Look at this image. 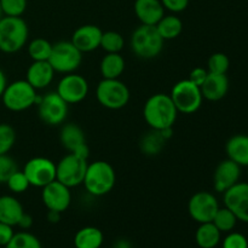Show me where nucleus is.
<instances>
[{
    "label": "nucleus",
    "mask_w": 248,
    "mask_h": 248,
    "mask_svg": "<svg viewBox=\"0 0 248 248\" xmlns=\"http://www.w3.org/2000/svg\"><path fill=\"white\" fill-rule=\"evenodd\" d=\"M7 84H9V82H7L6 75H5V73L0 69V98H1V94Z\"/></svg>",
    "instance_id": "44"
},
{
    "label": "nucleus",
    "mask_w": 248,
    "mask_h": 248,
    "mask_svg": "<svg viewBox=\"0 0 248 248\" xmlns=\"http://www.w3.org/2000/svg\"><path fill=\"white\" fill-rule=\"evenodd\" d=\"M164 40L177 39L183 31V22L176 15H165L155 26Z\"/></svg>",
    "instance_id": "27"
},
{
    "label": "nucleus",
    "mask_w": 248,
    "mask_h": 248,
    "mask_svg": "<svg viewBox=\"0 0 248 248\" xmlns=\"http://www.w3.org/2000/svg\"><path fill=\"white\" fill-rule=\"evenodd\" d=\"M116 183V173L109 162L97 160L87 165L82 184L92 196H104L110 193Z\"/></svg>",
    "instance_id": "2"
},
{
    "label": "nucleus",
    "mask_w": 248,
    "mask_h": 248,
    "mask_svg": "<svg viewBox=\"0 0 248 248\" xmlns=\"http://www.w3.org/2000/svg\"><path fill=\"white\" fill-rule=\"evenodd\" d=\"M4 16L21 17L27 9V0H0Z\"/></svg>",
    "instance_id": "36"
},
{
    "label": "nucleus",
    "mask_w": 248,
    "mask_h": 248,
    "mask_svg": "<svg viewBox=\"0 0 248 248\" xmlns=\"http://www.w3.org/2000/svg\"><path fill=\"white\" fill-rule=\"evenodd\" d=\"M89 90V82L82 75L69 73L58 81L56 92L68 104H77L86 98Z\"/></svg>",
    "instance_id": "13"
},
{
    "label": "nucleus",
    "mask_w": 248,
    "mask_h": 248,
    "mask_svg": "<svg viewBox=\"0 0 248 248\" xmlns=\"http://www.w3.org/2000/svg\"><path fill=\"white\" fill-rule=\"evenodd\" d=\"M52 45L53 44L44 38L33 39L27 46L29 57L33 61H48L52 51Z\"/></svg>",
    "instance_id": "29"
},
{
    "label": "nucleus",
    "mask_w": 248,
    "mask_h": 248,
    "mask_svg": "<svg viewBox=\"0 0 248 248\" xmlns=\"http://www.w3.org/2000/svg\"><path fill=\"white\" fill-rule=\"evenodd\" d=\"M125 67L126 62L120 53H106L99 63V72L103 79H119Z\"/></svg>",
    "instance_id": "24"
},
{
    "label": "nucleus",
    "mask_w": 248,
    "mask_h": 248,
    "mask_svg": "<svg viewBox=\"0 0 248 248\" xmlns=\"http://www.w3.org/2000/svg\"><path fill=\"white\" fill-rule=\"evenodd\" d=\"M31 225H33V217H31V215H28V213L24 212L23 216L21 217V219H19L17 227H19L23 230H28L29 228H31Z\"/></svg>",
    "instance_id": "42"
},
{
    "label": "nucleus",
    "mask_w": 248,
    "mask_h": 248,
    "mask_svg": "<svg viewBox=\"0 0 248 248\" xmlns=\"http://www.w3.org/2000/svg\"><path fill=\"white\" fill-rule=\"evenodd\" d=\"M248 167V166H247ZM247 176H248V170H247Z\"/></svg>",
    "instance_id": "46"
},
{
    "label": "nucleus",
    "mask_w": 248,
    "mask_h": 248,
    "mask_svg": "<svg viewBox=\"0 0 248 248\" xmlns=\"http://www.w3.org/2000/svg\"><path fill=\"white\" fill-rule=\"evenodd\" d=\"M28 24L22 17L4 16L0 19V51L16 53L27 45Z\"/></svg>",
    "instance_id": "3"
},
{
    "label": "nucleus",
    "mask_w": 248,
    "mask_h": 248,
    "mask_svg": "<svg viewBox=\"0 0 248 248\" xmlns=\"http://www.w3.org/2000/svg\"><path fill=\"white\" fill-rule=\"evenodd\" d=\"M55 73L48 61H33L27 69L26 80L38 91L46 89L52 82Z\"/></svg>",
    "instance_id": "19"
},
{
    "label": "nucleus",
    "mask_w": 248,
    "mask_h": 248,
    "mask_svg": "<svg viewBox=\"0 0 248 248\" xmlns=\"http://www.w3.org/2000/svg\"><path fill=\"white\" fill-rule=\"evenodd\" d=\"M24 210L18 199L12 195L0 196V222L16 227Z\"/></svg>",
    "instance_id": "22"
},
{
    "label": "nucleus",
    "mask_w": 248,
    "mask_h": 248,
    "mask_svg": "<svg viewBox=\"0 0 248 248\" xmlns=\"http://www.w3.org/2000/svg\"><path fill=\"white\" fill-rule=\"evenodd\" d=\"M240 177H241V166L230 159L223 160L215 170L213 188L217 193H225L228 189L239 183Z\"/></svg>",
    "instance_id": "17"
},
{
    "label": "nucleus",
    "mask_w": 248,
    "mask_h": 248,
    "mask_svg": "<svg viewBox=\"0 0 248 248\" xmlns=\"http://www.w3.org/2000/svg\"><path fill=\"white\" fill-rule=\"evenodd\" d=\"M5 184L10 189V191L14 194H23L31 186L26 174L23 173V171H18V170L10 176V178L7 179Z\"/></svg>",
    "instance_id": "35"
},
{
    "label": "nucleus",
    "mask_w": 248,
    "mask_h": 248,
    "mask_svg": "<svg viewBox=\"0 0 248 248\" xmlns=\"http://www.w3.org/2000/svg\"><path fill=\"white\" fill-rule=\"evenodd\" d=\"M61 144L69 153L78 155L82 159H89L90 149L86 143L85 132L79 125L74 123L65 124L62 126L60 133Z\"/></svg>",
    "instance_id": "15"
},
{
    "label": "nucleus",
    "mask_w": 248,
    "mask_h": 248,
    "mask_svg": "<svg viewBox=\"0 0 248 248\" xmlns=\"http://www.w3.org/2000/svg\"><path fill=\"white\" fill-rule=\"evenodd\" d=\"M133 10L140 24L145 26H156L165 16V9L160 0H136Z\"/></svg>",
    "instance_id": "20"
},
{
    "label": "nucleus",
    "mask_w": 248,
    "mask_h": 248,
    "mask_svg": "<svg viewBox=\"0 0 248 248\" xmlns=\"http://www.w3.org/2000/svg\"><path fill=\"white\" fill-rule=\"evenodd\" d=\"M219 208L217 198L210 191H198L188 201V213L196 223L212 222Z\"/></svg>",
    "instance_id": "12"
},
{
    "label": "nucleus",
    "mask_w": 248,
    "mask_h": 248,
    "mask_svg": "<svg viewBox=\"0 0 248 248\" xmlns=\"http://www.w3.org/2000/svg\"><path fill=\"white\" fill-rule=\"evenodd\" d=\"M172 101L178 113L194 114L201 108L203 102L201 89L189 79L176 82L171 90Z\"/></svg>",
    "instance_id": "8"
},
{
    "label": "nucleus",
    "mask_w": 248,
    "mask_h": 248,
    "mask_svg": "<svg viewBox=\"0 0 248 248\" xmlns=\"http://www.w3.org/2000/svg\"><path fill=\"white\" fill-rule=\"evenodd\" d=\"M16 142V131L9 124H0V155L7 154Z\"/></svg>",
    "instance_id": "34"
},
{
    "label": "nucleus",
    "mask_w": 248,
    "mask_h": 248,
    "mask_svg": "<svg viewBox=\"0 0 248 248\" xmlns=\"http://www.w3.org/2000/svg\"><path fill=\"white\" fill-rule=\"evenodd\" d=\"M223 248H248V240L241 232H232L225 236L223 240Z\"/></svg>",
    "instance_id": "38"
},
{
    "label": "nucleus",
    "mask_w": 248,
    "mask_h": 248,
    "mask_svg": "<svg viewBox=\"0 0 248 248\" xmlns=\"http://www.w3.org/2000/svg\"><path fill=\"white\" fill-rule=\"evenodd\" d=\"M165 40L160 36L155 26L140 24L133 31L130 39L132 52L142 60H153L161 53Z\"/></svg>",
    "instance_id": "4"
},
{
    "label": "nucleus",
    "mask_w": 248,
    "mask_h": 248,
    "mask_svg": "<svg viewBox=\"0 0 248 248\" xmlns=\"http://www.w3.org/2000/svg\"><path fill=\"white\" fill-rule=\"evenodd\" d=\"M208 75V70L205 69L202 67H196L189 73V78L188 79L190 80L191 82H194L195 85H198L199 87L202 86V84L205 82L206 78Z\"/></svg>",
    "instance_id": "40"
},
{
    "label": "nucleus",
    "mask_w": 248,
    "mask_h": 248,
    "mask_svg": "<svg viewBox=\"0 0 248 248\" xmlns=\"http://www.w3.org/2000/svg\"><path fill=\"white\" fill-rule=\"evenodd\" d=\"M222 239V232L212 222L201 223L195 232V242L200 248H216Z\"/></svg>",
    "instance_id": "25"
},
{
    "label": "nucleus",
    "mask_w": 248,
    "mask_h": 248,
    "mask_svg": "<svg viewBox=\"0 0 248 248\" xmlns=\"http://www.w3.org/2000/svg\"><path fill=\"white\" fill-rule=\"evenodd\" d=\"M103 31L94 24H84L77 28L73 33L72 41L82 53L92 52L101 46Z\"/></svg>",
    "instance_id": "18"
},
{
    "label": "nucleus",
    "mask_w": 248,
    "mask_h": 248,
    "mask_svg": "<svg viewBox=\"0 0 248 248\" xmlns=\"http://www.w3.org/2000/svg\"><path fill=\"white\" fill-rule=\"evenodd\" d=\"M230 67V61L225 53L216 52L210 56L207 61L208 73L213 74H227Z\"/></svg>",
    "instance_id": "33"
},
{
    "label": "nucleus",
    "mask_w": 248,
    "mask_h": 248,
    "mask_svg": "<svg viewBox=\"0 0 248 248\" xmlns=\"http://www.w3.org/2000/svg\"><path fill=\"white\" fill-rule=\"evenodd\" d=\"M15 235L14 227L0 222V246L5 247Z\"/></svg>",
    "instance_id": "41"
},
{
    "label": "nucleus",
    "mask_w": 248,
    "mask_h": 248,
    "mask_svg": "<svg viewBox=\"0 0 248 248\" xmlns=\"http://www.w3.org/2000/svg\"><path fill=\"white\" fill-rule=\"evenodd\" d=\"M87 165L89 162L86 159H82L73 153H68L56 164V181L70 189L81 186Z\"/></svg>",
    "instance_id": "9"
},
{
    "label": "nucleus",
    "mask_w": 248,
    "mask_h": 248,
    "mask_svg": "<svg viewBox=\"0 0 248 248\" xmlns=\"http://www.w3.org/2000/svg\"><path fill=\"white\" fill-rule=\"evenodd\" d=\"M130 90L120 79H102L96 87V98L102 107L119 110L127 106Z\"/></svg>",
    "instance_id": "6"
},
{
    "label": "nucleus",
    "mask_w": 248,
    "mask_h": 248,
    "mask_svg": "<svg viewBox=\"0 0 248 248\" xmlns=\"http://www.w3.org/2000/svg\"><path fill=\"white\" fill-rule=\"evenodd\" d=\"M228 159L239 166H248V136L235 135L225 144Z\"/></svg>",
    "instance_id": "23"
},
{
    "label": "nucleus",
    "mask_w": 248,
    "mask_h": 248,
    "mask_svg": "<svg viewBox=\"0 0 248 248\" xmlns=\"http://www.w3.org/2000/svg\"><path fill=\"white\" fill-rule=\"evenodd\" d=\"M124 46H125V40L120 33L114 31H103L99 47L106 51V53H120Z\"/></svg>",
    "instance_id": "31"
},
{
    "label": "nucleus",
    "mask_w": 248,
    "mask_h": 248,
    "mask_svg": "<svg viewBox=\"0 0 248 248\" xmlns=\"http://www.w3.org/2000/svg\"><path fill=\"white\" fill-rule=\"evenodd\" d=\"M212 223L217 227V229L220 232H230L236 227L237 218L229 208H227L224 206V207L218 208Z\"/></svg>",
    "instance_id": "30"
},
{
    "label": "nucleus",
    "mask_w": 248,
    "mask_h": 248,
    "mask_svg": "<svg viewBox=\"0 0 248 248\" xmlns=\"http://www.w3.org/2000/svg\"><path fill=\"white\" fill-rule=\"evenodd\" d=\"M201 93L207 101L217 102L224 98L229 91V79L227 74H213L208 73L205 82L202 84Z\"/></svg>",
    "instance_id": "21"
},
{
    "label": "nucleus",
    "mask_w": 248,
    "mask_h": 248,
    "mask_svg": "<svg viewBox=\"0 0 248 248\" xmlns=\"http://www.w3.org/2000/svg\"><path fill=\"white\" fill-rule=\"evenodd\" d=\"M104 241L102 230L96 227H84L75 234V248H101Z\"/></svg>",
    "instance_id": "26"
},
{
    "label": "nucleus",
    "mask_w": 248,
    "mask_h": 248,
    "mask_svg": "<svg viewBox=\"0 0 248 248\" xmlns=\"http://www.w3.org/2000/svg\"><path fill=\"white\" fill-rule=\"evenodd\" d=\"M166 140H169L165 137L164 133H162L161 131L152 130V128H150L149 132L145 133L142 137V140H140V150H142L143 154L149 155V156L157 155L161 153L162 149H164Z\"/></svg>",
    "instance_id": "28"
},
{
    "label": "nucleus",
    "mask_w": 248,
    "mask_h": 248,
    "mask_svg": "<svg viewBox=\"0 0 248 248\" xmlns=\"http://www.w3.org/2000/svg\"><path fill=\"white\" fill-rule=\"evenodd\" d=\"M82 62V52L72 41H58L53 44L48 63L56 73L69 74L79 69Z\"/></svg>",
    "instance_id": "7"
},
{
    "label": "nucleus",
    "mask_w": 248,
    "mask_h": 248,
    "mask_svg": "<svg viewBox=\"0 0 248 248\" xmlns=\"http://www.w3.org/2000/svg\"><path fill=\"white\" fill-rule=\"evenodd\" d=\"M41 201L47 211L63 213L69 208L72 202L70 188L58 181H53L41 188Z\"/></svg>",
    "instance_id": "14"
},
{
    "label": "nucleus",
    "mask_w": 248,
    "mask_h": 248,
    "mask_svg": "<svg viewBox=\"0 0 248 248\" xmlns=\"http://www.w3.org/2000/svg\"><path fill=\"white\" fill-rule=\"evenodd\" d=\"M36 106H38L39 118L48 126L62 125L68 116L69 104L63 101L56 91L39 96Z\"/></svg>",
    "instance_id": "10"
},
{
    "label": "nucleus",
    "mask_w": 248,
    "mask_h": 248,
    "mask_svg": "<svg viewBox=\"0 0 248 248\" xmlns=\"http://www.w3.org/2000/svg\"><path fill=\"white\" fill-rule=\"evenodd\" d=\"M224 206L229 208L237 220L248 223V183L239 182L223 193Z\"/></svg>",
    "instance_id": "16"
},
{
    "label": "nucleus",
    "mask_w": 248,
    "mask_h": 248,
    "mask_svg": "<svg viewBox=\"0 0 248 248\" xmlns=\"http://www.w3.org/2000/svg\"><path fill=\"white\" fill-rule=\"evenodd\" d=\"M5 248H43V246L35 235L23 230L15 234Z\"/></svg>",
    "instance_id": "32"
},
{
    "label": "nucleus",
    "mask_w": 248,
    "mask_h": 248,
    "mask_svg": "<svg viewBox=\"0 0 248 248\" xmlns=\"http://www.w3.org/2000/svg\"><path fill=\"white\" fill-rule=\"evenodd\" d=\"M17 164L7 154L0 155V184L6 183L12 173L17 171Z\"/></svg>",
    "instance_id": "37"
},
{
    "label": "nucleus",
    "mask_w": 248,
    "mask_h": 248,
    "mask_svg": "<svg viewBox=\"0 0 248 248\" xmlns=\"http://www.w3.org/2000/svg\"><path fill=\"white\" fill-rule=\"evenodd\" d=\"M4 17V14H2V10H1V5H0V19Z\"/></svg>",
    "instance_id": "45"
},
{
    "label": "nucleus",
    "mask_w": 248,
    "mask_h": 248,
    "mask_svg": "<svg viewBox=\"0 0 248 248\" xmlns=\"http://www.w3.org/2000/svg\"><path fill=\"white\" fill-rule=\"evenodd\" d=\"M29 186L44 188L51 182L56 181V164L44 156H36L28 160L23 167Z\"/></svg>",
    "instance_id": "11"
},
{
    "label": "nucleus",
    "mask_w": 248,
    "mask_h": 248,
    "mask_svg": "<svg viewBox=\"0 0 248 248\" xmlns=\"http://www.w3.org/2000/svg\"><path fill=\"white\" fill-rule=\"evenodd\" d=\"M160 1H161L164 9L172 14L183 12L189 5V0H160Z\"/></svg>",
    "instance_id": "39"
},
{
    "label": "nucleus",
    "mask_w": 248,
    "mask_h": 248,
    "mask_svg": "<svg viewBox=\"0 0 248 248\" xmlns=\"http://www.w3.org/2000/svg\"><path fill=\"white\" fill-rule=\"evenodd\" d=\"M61 215H62V213L55 212V211H47L46 218H47V220L50 223H58L61 219Z\"/></svg>",
    "instance_id": "43"
},
{
    "label": "nucleus",
    "mask_w": 248,
    "mask_h": 248,
    "mask_svg": "<svg viewBox=\"0 0 248 248\" xmlns=\"http://www.w3.org/2000/svg\"><path fill=\"white\" fill-rule=\"evenodd\" d=\"M36 90L27 80H16L6 85L1 94L2 104L10 111H24L38 102Z\"/></svg>",
    "instance_id": "5"
},
{
    "label": "nucleus",
    "mask_w": 248,
    "mask_h": 248,
    "mask_svg": "<svg viewBox=\"0 0 248 248\" xmlns=\"http://www.w3.org/2000/svg\"><path fill=\"white\" fill-rule=\"evenodd\" d=\"M178 110L167 93H155L143 107V118L152 130L162 131L173 127Z\"/></svg>",
    "instance_id": "1"
}]
</instances>
